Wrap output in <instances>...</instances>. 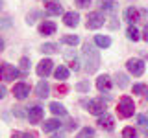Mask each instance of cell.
<instances>
[{"label": "cell", "mask_w": 148, "mask_h": 138, "mask_svg": "<svg viewBox=\"0 0 148 138\" xmlns=\"http://www.w3.org/2000/svg\"><path fill=\"white\" fill-rule=\"evenodd\" d=\"M83 64L89 74H95L100 66V53L91 43H83Z\"/></svg>", "instance_id": "obj_1"}, {"label": "cell", "mask_w": 148, "mask_h": 138, "mask_svg": "<svg viewBox=\"0 0 148 138\" xmlns=\"http://www.w3.org/2000/svg\"><path fill=\"white\" fill-rule=\"evenodd\" d=\"M117 112H119V116H120V118H132V116H133V112H135V103H133V99H132V98H128V96L120 98Z\"/></svg>", "instance_id": "obj_2"}, {"label": "cell", "mask_w": 148, "mask_h": 138, "mask_svg": "<svg viewBox=\"0 0 148 138\" xmlns=\"http://www.w3.org/2000/svg\"><path fill=\"white\" fill-rule=\"evenodd\" d=\"M18 76H21V72H18L15 66H11V64H8V63L0 64V79L2 81H13V79H17Z\"/></svg>", "instance_id": "obj_3"}, {"label": "cell", "mask_w": 148, "mask_h": 138, "mask_svg": "<svg viewBox=\"0 0 148 138\" xmlns=\"http://www.w3.org/2000/svg\"><path fill=\"white\" fill-rule=\"evenodd\" d=\"M104 22H106V18L100 11H92L87 15V28L89 30H98V28L104 26Z\"/></svg>", "instance_id": "obj_4"}, {"label": "cell", "mask_w": 148, "mask_h": 138, "mask_svg": "<svg viewBox=\"0 0 148 138\" xmlns=\"http://www.w3.org/2000/svg\"><path fill=\"white\" fill-rule=\"evenodd\" d=\"M126 68L130 74H133V76H143V72H145V61H141V59H128L126 63Z\"/></svg>", "instance_id": "obj_5"}, {"label": "cell", "mask_w": 148, "mask_h": 138, "mask_svg": "<svg viewBox=\"0 0 148 138\" xmlns=\"http://www.w3.org/2000/svg\"><path fill=\"white\" fill-rule=\"evenodd\" d=\"M87 110L95 116H102L106 112V101L104 99H91L87 103Z\"/></svg>", "instance_id": "obj_6"}, {"label": "cell", "mask_w": 148, "mask_h": 138, "mask_svg": "<svg viewBox=\"0 0 148 138\" xmlns=\"http://www.w3.org/2000/svg\"><path fill=\"white\" fill-rule=\"evenodd\" d=\"M45 116V109L41 105H34V107L28 109V122L30 123H39Z\"/></svg>", "instance_id": "obj_7"}, {"label": "cell", "mask_w": 148, "mask_h": 138, "mask_svg": "<svg viewBox=\"0 0 148 138\" xmlns=\"http://www.w3.org/2000/svg\"><path fill=\"white\" fill-rule=\"evenodd\" d=\"M98 125L104 129V131H113V127H115V118L111 116V114L104 112L102 116H98Z\"/></svg>", "instance_id": "obj_8"}, {"label": "cell", "mask_w": 148, "mask_h": 138, "mask_svg": "<svg viewBox=\"0 0 148 138\" xmlns=\"http://www.w3.org/2000/svg\"><path fill=\"white\" fill-rule=\"evenodd\" d=\"M52 66H54V63L50 61V59H43V61L37 64V76H39V77L50 76V72H52Z\"/></svg>", "instance_id": "obj_9"}, {"label": "cell", "mask_w": 148, "mask_h": 138, "mask_svg": "<svg viewBox=\"0 0 148 138\" xmlns=\"http://www.w3.org/2000/svg\"><path fill=\"white\" fill-rule=\"evenodd\" d=\"M13 94H15L17 99H26L28 96H30V87H28L26 83H17V85L13 87Z\"/></svg>", "instance_id": "obj_10"}, {"label": "cell", "mask_w": 148, "mask_h": 138, "mask_svg": "<svg viewBox=\"0 0 148 138\" xmlns=\"http://www.w3.org/2000/svg\"><path fill=\"white\" fill-rule=\"evenodd\" d=\"M63 22H65V26H69V28H76L80 24V15H78L76 11H69V13L63 15Z\"/></svg>", "instance_id": "obj_11"}, {"label": "cell", "mask_w": 148, "mask_h": 138, "mask_svg": "<svg viewBox=\"0 0 148 138\" xmlns=\"http://www.w3.org/2000/svg\"><path fill=\"white\" fill-rule=\"evenodd\" d=\"M96 89L100 92H109L111 90V77L109 76H100L98 79H96Z\"/></svg>", "instance_id": "obj_12"}, {"label": "cell", "mask_w": 148, "mask_h": 138, "mask_svg": "<svg viewBox=\"0 0 148 138\" xmlns=\"http://www.w3.org/2000/svg\"><path fill=\"white\" fill-rule=\"evenodd\" d=\"M59 127H61V122H59L58 118H50V120H45V123H43V131H45V133H52V131H58Z\"/></svg>", "instance_id": "obj_13"}, {"label": "cell", "mask_w": 148, "mask_h": 138, "mask_svg": "<svg viewBox=\"0 0 148 138\" xmlns=\"http://www.w3.org/2000/svg\"><path fill=\"white\" fill-rule=\"evenodd\" d=\"M39 33L41 35H54L56 33V24L52 20H45V22H41V26H39Z\"/></svg>", "instance_id": "obj_14"}, {"label": "cell", "mask_w": 148, "mask_h": 138, "mask_svg": "<svg viewBox=\"0 0 148 138\" xmlns=\"http://www.w3.org/2000/svg\"><path fill=\"white\" fill-rule=\"evenodd\" d=\"M35 92H37V96H39V98H48V94H50V85H48L45 79H41L39 83H37V87H35Z\"/></svg>", "instance_id": "obj_15"}, {"label": "cell", "mask_w": 148, "mask_h": 138, "mask_svg": "<svg viewBox=\"0 0 148 138\" xmlns=\"http://www.w3.org/2000/svg\"><path fill=\"white\" fill-rule=\"evenodd\" d=\"M124 20L130 22V26H133L139 20V11H137L135 7H128L126 11H124Z\"/></svg>", "instance_id": "obj_16"}, {"label": "cell", "mask_w": 148, "mask_h": 138, "mask_svg": "<svg viewBox=\"0 0 148 138\" xmlns=\"http://www.w3.org/2000/svg\"><path fill=\"white\" fill-rule=\"evenodd\" d=\"M54 76H56V79H58V81H65V79H69V68H67V66H63V64H59V66L56 68Z\"/></svg>", "instance_id": "obj_17"}, {"label": "cell", "mask_w": 148, "mask_h": 138, "mask_svg": "<svg viewBox=\"0 0 148 138\" xmlns=\"http://www.w3.org/2000/svg\"><path fill=\"white\" fill-rule=\"evenodd\" d=\"M50 110H52V112L56 114V116H65V114H67V109L63 107L61 103H59V101H52V103H50V107H48Z\"/></svg>", "instance_id": "obj_18"}, {"label": "cell", "mask_w": 148, "mask_h": 138, "mask_svg": "<svg viewBox=\"0 0 148 138\" xmlns=\"http://www.w3.org/2000/svg\"><path fill=\"white\" fill-rule=\"evenodd\" d=\"M95 44L98 46V48H109V46H111V39L108 35H96L95 37Z\"/></svg>", "instance_id": "obj_19"}, {"label": "cell", "mask_w": 148, "mask_h": 138, "mask_svg": "<svg viewBox=\"0 0 148 138\" xmlns=\"http://www.w3.org/2000/svg\"><path fill=\"white\" fill-rule=\"evenodd\" d=\"M46 13L48 15H59V13H63V7L58 2H50V4H46Z\"/></svg>", "instance_id": "obj_20"}, {"label": "cell", "mask_w": 148, "mask_h": 138, "mask_svg": "<svg viewBox=\"0 0 148 138\" xmlns=\"http://www.w3.org/2000/svg\"><path fill=\"white\" fill-rule=\"evenodd\" d=\"M65 57L71 61V68H72V70H80V59L76 57V53L69 52V53H65Z\"/></svg>", "instance_id": "obj_21"}, {"label": "cell", "mask_w": 148, "mask_h": 138, "mask_svg": "<svg viewBox=\"0 0 148 138\" xmlns=\"http://www.w3.org/2000/svg\"><path fill=\"white\" fill-rule=\"evenodd\" d=\"M137 123L143 127V133H145V136L148 138V116H146V114H139V116H137Z\"/></svg>", "instance_id": "obj_22"}, {"label": "cell", "mask_w": 148, "mask_h": 138, "mask_svg": "<svg viewBox=\"0 0 148 138\" xmlns=\"http://www.w3.org/2000/svg\"><path fill=\"white\" fill-rule=\"evenodd\" d=\"M61 43L63 44H69V46H76L80 43V37L78 35H63L61 37Z\"/></svg>", "instance_id": "obj_23"}, {"label": "cell", "mask_w": 148, "mask_h": 138, "mask_svg": "<svg viewBox=\"0 0 148 138\" xmlns=\"http://www.w3.org/2000/svg\"><path fill=\"white\" fill-rule=\"evenodd\" d=\"M76 138H95V129L92 127H83L76 135Z\"/></svg>", "instance_id": "obj_24"}, {"label": "cell", "mask_w": 148, "mask_h": 138, "mask_svg": "<svg viewBox=\"0 0 148 138\" xmlns=\"http://www.w3.org/2000/svg\"><path fill=\"white\" fill-rule=\"evenodd\" d=\"M41 52H43V53H56V52H58V44L46 43V44L41 46Z\"/></svg>", "instance_id": "obj_25"}, {"label": "cell", "mask_w": 148, "mask_h": 138, "mask_svg": "<svg viewBox=\"0 0 148 138\" xmlns=\"http://www.w3.org/2000/svg\"><path fill=\"white\" fill-rule=\"evenodd\" d=\"M100 7L104 9V11H113V9L117 7V2H113V0H102Z\"/></svg>", "instance_id": "obj_26"}, {"label": "cell", "mask_w": 148, "mask_h": 138, "mask_svg": "<svg viewBox=\"0 0 148 138\" xmlns=\"http://www.w3.org/2000/svg\"><path fill=\"white\" fill-rule=\"evenodd\" d=\"M126 37L130 41H139V30L135 26H130L128 28V31H126Z\"/></svg>", "instance_id": "obj_27"}, {"label": "cell", "mask_w": 148, "mask_h": 138, "mask_svg": "<svg viewBox=\"0 0 148 138\" xmlns=\"http://www.w3.org/2000/svg\"><path fill=\"white\" fill-rule=\"evenodd\" d=\"M122 138H137V131L133 127H124L122 129Z\"/></svg>", "instance_id": "obj_28"}, {"label": "cell", "mask_w": 148, "mask_h": 138, "mask_svg": "<svg viewBox=\"0 0 148 138\" xmlns=\"http://www.w3.org/2000/svg\"><path fill=\"white\" fill-rule=\"evenodd\" d=\"M117 85L120 89H126L128 87V76H124V74H117Z\"/></svg>", "instance_id": "obj_29"}, {"label": "cell", "mask_w": 148, "mask_h": 138, "mask_svg": "<svg viewBox=\"0 0 148 138\" xmlns=\"http://www.w3.org/2000/svg\"><path fill=\"white\" fill-rule=\"evenodd\" d=\"M13 114L17 118H28V110H24V107H15L13 109Z\"/></svg>", "instance_id": "obj_30"}, {"label": "cell", "mask_w": 148, "mask_h": 138, "mask_svg": "<svg viewBox=\"0 0 148 138\" xmlns=\"http://www.w3.org/2000/svg\"><path fill=\"white\" fill-rule=\"evenodd\" d=\"M89 89H91L89 81H82V83L76 85V90H80V92H89Z\"/></svg>", "instance_id": "obj_31"}, {"label": "cell", "mask_w": 148, "mask_h": 138, "mask_svg": "<svg viewBox=\"0 0 148 138\" xmlns=\"http://www.w3.org/2000/svg\"><path fill=\"white\" fill-rule=\"evenodd\" d=\"M11 138H35L34 135H30V133H22V131H15L11 135Z\"/></svg>", "instance_id": "obj_32"}, {"label": "cell", "mask_w": 148, "mask_h": 138, "mask_svg": "<svg viewBox=\"0 0 148 138\" xmlns=\"http://www.w3.org/2000/svg\"><path fill=\"white\" fill-rule=\"evenodd\" d=\"M145 90H146V87L143 85V83H137V85H133V94H143Z\"/></svg>", "instance_id": "obj_33"}, {"label": "cell", "mask_w": 148, "mask_h": 138, "mask_svg": "<svg viewBox=\"0 0 148 138\" xmlns=\"http://www.w3.org/2000/svg\"><path fill=\"white\" fill-rule=\"evenodd\" d=\"M21 68H22V70H30V59H28V57H22L21 59Z\"/></svg>", "instance_id": "obj_34"}, {"label": "cell", "mask_w": 148, "mask_h": 138, "mask_svg": "<svg viewBox=\"0 0 148 138\" xmlns=\"http://www.w3.org/2000/svg\"><path fill=\"white\" fill-rule=\"evenodd\" d=\"M74 2H76V6H78V7H89L91 0H74Z\"/></svg>", "instance_id": "obj_35"}, {"label": "cell", "mask_w": 148, "mask_h": 138, "mask_svg": "<svg viewBox=\"0 0 148 138\" xmlns=\"http://www.w3.org/2000/svg\"><path fill=\"white\" fill-rule=\"evenodd\" d=\"M6 94H8L6 87H4V85H0V99H4V98H6Z\"/></svg>", "instance_id": "obj_36"}, {"label": "cell", "mask_w": 148, "mask_h": 138, "mask_svg": "<svg viewBox=\"0 0 148 138\" xmlns=\"http://www.w3.org/2000/svg\"><path fill=\"white\" fill-rule=\"evenodd\" d=\"M143 37H145V41H146V43H148V24L145 26V35H143Z\"/></svg>", "instance_id": "obj_37"}, {"label": "cell", "mask_w": 148, "mask_h": 138, "mask_svg": "<svg viewBox=\"0 0 148 138\" xmlns=\"http://www.w3.org/2000/svg\"><path fill=\"white\" fill-rule=\"evenodd\" d=\"M2 50H4V41L0 39V52H2Z\"/></svg>", "instance_id": "obj_38"}, {"label": "cell", "mask_w": 148, "mask_h": 138, "mask_svg": "<svg viewBox=\"0 0 148 138\" xmlns=\"http://www.w3.org/2000/svg\"><path fill=\"white\" fill-rule=\"evenodd\" d=\"M2 6H4V2H2V0H0V9H2Z\"/></svg>", "instance_id": "obj_39"}, {"label": "cell", "mask_w": 148, "mask_h": 138, "mask_svg": "<svg viewBox=\"0 0 148 138\" xmlns=\"http://www.w3.org/2000/svg\"><path fill=\"white\" fill-rule=\"evenodd\" d=\"M145 96H146V99H148V89H146V94H145Z\"/></svg>", "instance_id": "obj_40"}, {"label": "cell", "mask_w": 148, "mask_h": 138, "mask_svg": "<svg viewBox=\"0 0 148 138\" xmlns=\"http://www.w3.org/2000/svg\"><path fill=\"white\" fill-rule=\"evenodd\" d=\"M52 138H63V136H52Z\"/></svg>", "instance_id": "obj_41"}]
</instances>
